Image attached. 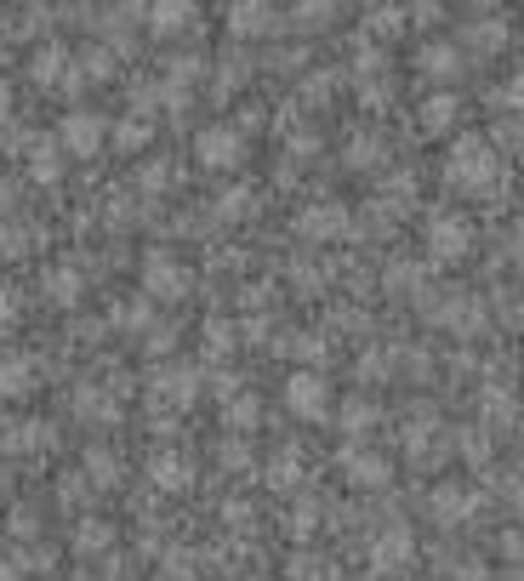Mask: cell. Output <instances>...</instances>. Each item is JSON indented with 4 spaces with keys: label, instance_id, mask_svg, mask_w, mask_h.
<instances>
[{
    "label": "cell",
    "instance_id": "obj_1",
    "mask_svg": "<svg viewBox=\"0 0 524 581\" xmlns=\"http://www.w3.org/2000/svg\"><path fill=\"white\" fill-rule=\"evenodd\" d=\"M444 183L451 189H467V194H479L496 183V148L485 137H462L451 148V160H444Z\"/></svg>",
    "mask_w": 524,
    "mask_h": 581
},
{
    "label": "cell",
    "instance_id": "obj_2",
    "mask_svg": "<svg viewBox=\"0 0 524 581\" xmlns=\"http://www.w3.org/2000/svg\"><path fill=\"white\" fill-rule=\"evenodd\" d=\"M285 411L296 422H326L331 416V383H326V376H314V371L285 376Z\"/></svg>",
    "mask_w": 524,
    "mask_h": 581
},
{
    "label": "cell",
    "instance_id": "obj_3",
    "mask_svg": "<svg viewBox=\"0 0 524 581\" xmlns=\"http://www.w3.org/2000/svg\"><path fill=\"white\" fill-rule=\"evenodd\" d=\"M194 160L211 166V171H234L245 160V143H240L234 125H206V132L194 137Z\"/></svg>",
    "mask_w": 524,
    "mask_h": 581
},
{
    "label": "cell",
    "instance_id": "obj_4",
    "mask_svg": "<svg viewBox=\"0 0 524 581\" xmlns=\"http://www.w3.org/2000/svg\"><path fill=\"white\" fill-rule=\"evenodd\" d=\"M473 251V222L467 217H434L428 222V257L434 263H462Z\"/></svg>",
    "mask_w": 524,
    "mask_h": 581
},
{
    "label": "cell",
    "instance_id": "obj_5",
    "mask_svg": "<svg viewBox=\"0 0 524 581\" xmlns=\"http://www.w3.org/2000/svg\"><path fill=\"white\" fill-rule=\"evenodd\" d=\"M103 137H109V125H103V114H92V109H74L63 125H58V143L69 148V155H97L103 148Z\"/></svg>",
    "mask_w": 524,
    "mask_h": 581
},
{
    "label": "cell",
    "instance_id": "obj_6",
    "mask_svg": "<svg viewBox=\"0 0 524 581\" xmlns=\"http://www.w3.org/2000/svg\"><path fill=\"white\" fill-rule=\"evenodd\" d=\"M342 473H348V485H360V491H382L393 468L377 457V450H348V457H342Z\"/></svg>",
    "mask_w": 524,
    "mask_h": 581
},
{
    "label": "cell",
    "instance_id": "obj_7",
    "mask_svg": "<svg viewBox=\"0 0 524 581\" xmlns=\"http://www.w3.org/2000/svg\"><path fill=\"white\" fill-rule=\"evenodd\" d=\"M148 479H155L160 491H188L194 468H188V457H178V450H155V457H148Z\"/></svg>",
    "mask_w": 524,
    "mask_h": 581
},
{
    "label": "cell",
    "instance_id": "obj_8",
    "mask_svg": "<svg viewBox=\"0 0 524 581\" xmlns=\"http://www.w3.org/2000/svg\"><path fill=\"white\" fill-rule=\"evenodd\" d=\"M148 388H155V399H166V406H188V399L199 394V376L188 365H166Z\"/></svg>",
    "mask_w": 524,
    "mask_h": 581
},
{
    "label": "cell",
    "instance_id": "obj_9",
    "mask_svg": "<svg viewBox=\"0 0 524 581\" xmlns=\"http://www.w3.org/2000/svg\"><path fill=\"white\" fill-rule=\"evenodd\" d=\"M194 23V0H155L148 7V35H183Z\"/></svg>",
    "mask_w": 524,
    "mask_h": 581
},
{
    "label": "cell",
    "instance_id": "obj_10",
    "mask_svg": "<svg viewBox=\"0 0 524 581\" xmlns=\"http://www.w3.org/2000/svg\"><path fill=\"white\" fill-rule=\"evenodd\" d=\"M434 319L444 325V331H462V337H479L485 331V308H479V302H467V296H451Z\"/></svg>",
    "mask_w": 524,
    "mask_h": 581
},
{
    "label": "cell",
    "instance_id": "obj_11",
    "mask_svg": "<svg viewBox=\"0 0 524 581\" xmlns=\"http://www.w3.org/2000/svg\"><path fill=\"white\" fill-rule=\"evenodd\" d=\"M456 114H462V104H456L451 92H439V97H428V109L416 114V132H422V137H444V132L456 125Z\"/></svg>",
    "mask_w": 524,
    "mask_h": 581
},
{
    "label": "cell",
    "instance_id": "obj_12",
    "mask_svg": "<svg viewBox=\"0 0 524 581\" xmlns=\"http://www.w3.org/2000/svg\"><path fill=\"white\" fill-rule=\"evenodd\" d=\"M143 280H148V291H155V296H183L188 291V274L171 263V257H148L143 263Z\"/></svg>",
    "mask_w": 524,
    "mask_h": 581
},
{
    "label": "cell",
    "instance_id": "obj_13",
    "mask_svg": "<svg viewBox=\"0 0 524 581\" xmlns=\"http://www.w3.org/2000/svg\"><path fill=\"white\" fill-rule=\"evenodd\" d=\"M229 29L234 35H268L273 29V7H268V0H234V7H229Z\"/></svg>",
    "mask_w": 524,
    "mask_h": 581
},
{
    "label": "cell",
    "instance_id": "obj_14",
    "mask_svg": "<svg viewBox=\"0 0 524 581\" xmlns=\"http://www.w3.org/2000/svg\"><path fill=\"white\" fill-rule=\"evenodd\" d=\"M342 229H348V217L337 206H308L303 217H296V234L303 240H337Z\"/></svg>",
    "mask_w": 524,
    "mask_h": 581
},
{
    "label": "cell",
    "instance_id": "obj_15",
    "mask_svg": "<svg viewBox=\"0 0 524 581\" xmlns=\"http://www.w3.org/2000/svg\"><path fill=\"white\" fill-rule=\"evenodd\" d=\"M416 69L428 74V81H456V74H462V52H456V46H444V40H434V46H422Z\"/></svg>",
    "mask_w": 524,
    "mask_h": 581
},
{
    "label": "cell",
    "instance_id": "obj_16",
    "mask_svg": "<svg viewBox=\"0 0 524 581\" xmlns=\"http://www.w3.org/2000/svg\"><path fill=\"white\" fill-rule=\"evenodd\" d=\"M434 513H439V524H462L473 513V491H462V485L434 491Z\"/></svg>",
    "mask_w": 524,
    "mask_h": 581
},
{
    "label": "cell",
    "instance_id": "obj_17",
    "mask_svg": "<svg viewBox=\"0 0 524 581\" xmlns=\"http://www.w3.org/2000/svg\"><path fill=\"white\" fill-rule=\"evenodd\" d=\"M29 171H35V183H58V137H35L29 148Z\"/></svg>",
    "mask_w": 524,
    "mask_h": 581
},
{
    "label": "cell",
    "instance_id": "obj_18",
    "mask_svg": "<svg viewBox=\"0 0 524 581\" xmlns=\"http://www.w3.org/2000/svg\"><path fill=\"white\" fill-rule=\"evenodd\" d=\"M405 559H411V536H405V530H388V536L370 547V565H377V570H399Z\"/></svg>",
    "mask_w": 524,
    "mask_h": 581
},
{
    "label": "cell",
    "instance_id": "obj_19",
    "mask_svg": "<svg viewBox=\"0 0 524 581\" xmlns=\"http://www.w3.org/2000/svg\"><path fill=\"white\" fill-rule=\"evenodd\" d=\"M35 388V360H0V394H29Z\"/></svg>",
    "mask_w": 524,
    "mask_h": 581
},
{
    "label": "cell",
    "instance_id": "obj_20",
    "mask_svg": "<svg viewBox=\"0 0 524 581\" xmlns=\"http://www.w3.org/2000/svg\"><path fill=\"white\" fill-rule=\"evenodd\" d=\"M462 46H467V52H479V58H485V52H502V46H508V29H502V23H473Z\"/></svg>",
    "mask_w": 524,
    "mask_h": 581
},
{
    "label": "cell",
    "instance_id": "obj_21",
    "mask_svg": "<svg viewBox=\"0 0 524 581\" xmlns=\"http://www.w3.org/2000/svg\"><path fill=\"white\" fill-rule=\"evenodd\" d=\"M46 296L69 308V302L81 296V274H74V268H46Z\"/></svg>",
    "mask_w": 524,
    "mask_h": 581
},
{
    "label": "cell",
    "instance_id": "obj_22",
    "mask_svg": "<svg viewBox=\"0 0 524 581\" xmlns=\"http://www.w3.org/2000/svg\"><path fill=\"white\" fill-rule=\"evenodd\" d=\"M296 479H303V457H296V450H280L273 468H268V485H273V491H291Z\"/></svg>",
    "mask_w": 524,
    "mask_h": 581
},
{
    "label": "cell",
    "instance_id": "obj_23",
    "mask_svg": "<svg viewBox=\"0 0 524 581\" xmlns=\"http://www.w3.org/2000/svg\"><path fill=\"white\" fill-rule=\"evenodd\" d=\"M342 0H296V23H308V29H326V23L337 17Z\"/></svg>",
    "mask_w": 524,
    "mask_h": 581
},
{
    "label": "cell",
    "instance_id": "obj_24",
    "mask_svg": "<svg viewBox=\"0 0 524 581\" xmlns=\"http://www.w3.org/2000/svg\"><path fill=\"white\" fill-rule=\"evenodd\" d=\"M63 69H69V52H63V46H52V52H40L35 81H40V86H52V81H63Z\"/></svg>",
    "mask_w": 524,
    "mask_h": 581
},
{
    "label": "cell",
    "instance_id": "obj_25",
    "mask_svg": "<svg viewBox=\"0 0 524 581\" xmlns=\"http://www.w3.org/2000/svg\"><path fill=\"white\" fill-rule=\"evenodd\" d=\"M148 137H155V125H148L143 114H137V120H126V125H120V148H137V143H148Z\"/></svg>",
    "mask_w": 524,
    "mask_h": 581
},
{
    "label": "cell",
    "instance_id": "obj_26",
    "mask_svg": "<svg viewBox=\"0 0 524 581\" xmlns=\"http://www.w3.org/2000/svg\"><path fill=\"white\" fill-rule=\"evenodd\" d=\"M86 468H92V479H97V485H114V479H120L114 457H103V450H92V457H86Z\"/></svg>",
    "mask_w": 524,
    "mask_h": 581
},
{
    "label": "cell",
    "instance_id": "obj_27",
    "mask_svg": "<svg viewBox=\"0 0 524 581\" xmlns=\"http://www.w3.org/2000/svg\"><path fill=\"white\" fill-rule=\"evenodd\" d=\"M496 104L513 109V114H524V74H519V81H508L502 92H496Z\"/></svg>",
    "mask_w": 524,
    "mask_h": 581
},
{
    "label": "cell",
    "instance_id": "obj_28",
    "mask_svg": "<svg viewBox=\"0 0 524 581\" xmlns=\"http://www.w3.org/2000/svg\"><path fill=\"white\" fill-rule=\"evenodd\" d=\"M229 422H234V427H252V422H257V399H252V394L234 399V406H229Z\"/></svg>",
    "mask_w": 524,
    "mask_h": 581
},
{
    "label": "cell",
    "instance_id": "obj_29",
    "mask_svg": "<svg viewBox=\"0 0 524 581\" xmlns=\"http://www.w3.org/2000/svg\"><path fill=\"white\" fill-rule=\"evenodd\" d=\"M97 547H109V524H86L81 530V553H97Z\"/></svg>",
    "mask_w": 524,
    "mask_h": 581
},
{
    "label": "cell",
    "instance_id": "obj_30",
    "mask_svg": "<svg viewBox=\"0 0 524 581\" xmlns=\"http://www.w3.org/2000/svg\"><path fill=\"white\" fill-rule=\"evenodd\" d=\"M348 434H365V427H370V406H348Z\"/></svg>",
    "mask_w": 524,
    "mask_h": 581
},
{
    "label": "cell",
    "instance_id": "obj_31",
    "mask_svg": "<svg viewBox=\"0 0 524 581\" xmlns=\"http://www.w3.org/2000/svg\"><path fill=\"white\" fill-rule=\"evenodd\" d=\"M502 137H508V143H524V120H508V125H502Z\"/></svg>",
    "mask_w": 524,
    "mask_h": 581
},
{
    "label": "cell",
    "instance_id": "obj_32",
    "mask_svg": "<svg viewBox=\"0 0 524 581\" xmlns=\"http://www.w3.org/2000/svg\"><path fill=\"white\" fill-rule=\"evenodd\" d=\"M0 581H23V565H12V559H0Z\"/></svg>",
    "mask_w": 524,
    "mask_h": 581
},
{
    "label": "cell",
    "instance_id": "obj_33",
    "mask_svg": "<svg viewBox=\"0 0 524 581\" xmlns=\"http://www.w3.org/2000/svg\"><path fill=\"white\" fill-rule=\"evenodd\" d=\"M508 245H513V257L524 263V222H513V240H508Z\"/></svg>",
    "mask_w": 524,
    "mask_h": 581
},
{
    "label": "cell",
    "instance_id": "obj_34",
    "mask_svg": "<svg viewBox=\"0 0 524 581\" xmlns=\"http://www.w3.org/2000/svg\"><path fill=\"white\" fill-rule=\"evenodd\" d=\"M12 496V468H0V501Z\"/></svg>",
    "mask_w": 524,
    "mask_h": 581
},
{
    "label": "cell",
    "instance_id": "obj_35",
    "mask_svg": "<svg viewBox=\"0 0 524 581\" xmlns=\"http://www.w3.org/2000/svg\"><path fill=\"white\" fill-rule=\"evenodd\" d=\"M12 206V194H7V183H0V211H7Z\"/></svg>",
    "mask_w": 524,
    "mask_h": 581
},
{
    "label": "cell",
    "instance_id": "obj_36",
    "mask_svg": "<svg viewBox=\"0 0 524 581\" xmlns=\"http://www.w3.org/2000/svg\"><path fill=\"white\" fill-rule=\"evenodd\" d=\"M513 501H519V513H524V485H519V491H513Z\"/></svg>",
    "mask_w": 524,
    "mask_h": 581
},
{
    "label": "cell",
    "instance_id": "obj_37",
    "mask_svg": "<svg viewBox=\"0 0 524 581\" xmlns=\"http://www.w3.org/2000/svg\"><path fill=\"white\" fill-rule=\"evenodd\" d=\"M0 63H7V40H0Z\"/></svg>",
    "mask_w": 524,
    "mask_h": 581
},
{
    "label": "cell",
    "instance_id": "obj_38",
    "mask_svg": "<svg viewBox=\"0 0 524 581\" xmlns=\"http://www.w3.org/2000/svg\"><path fill=\"white\" fill-rule=\"evenodd\" d=\"M473 7H479V12H485V7H490V0H473Z\"/></svg>",
    "mask_w": 524,
    "mask_h": 581
}]
</instances>
